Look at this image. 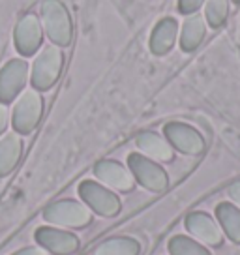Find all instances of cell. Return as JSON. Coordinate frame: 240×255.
Instances as JSON below:
<instances>
[{
  "mask_svg": "<svg viewBox=\"0 0 240 255\" xmlns=\"http://www.w3.org/2000/svg\"><path fill=\"white\" fill-rule=\"evenodd\" d=\"M36 240L43 250L56 255H70L79 248V240L75 235L56 227H40L36 231Z\"/></svg>",
  "mask_w": 240,
  "mask_h": 255,
  "instance_id": "obj_9",
  "label": "cell"
},
{
  "mask_svg": "<svg viewBox=\"0 0 240 255\" xmlns=\"http://www.w3.org/2000/svg\"><path fill=\"white\" fill-rule=\"evenodd\" d=\"M13 255H47V254L43 250H40V248H24V250H21V252H17Z\"/></svg>",
  "mask_w": 240,
  "mask_h": 255,
  "instance_id": "obj_22",
  "label": "cell"
},
{
  "mask_svg": "<svg viewBox=\"0 0 240 255\" xmlns=\"http://www.w3.org/2000/svg\"><path fill=\"white\" fill-rule=\"evenodd\" d=\"M64 56L58 45H45L36 56L32 66V87L36 90H49L62 72Z\"/></svg>",
  "mask_w": 240,
  "mask_h": 255,
  "instance_id": "obj_2",
  "label": "cell"
},
{
  "mask_svg": "<svg viewBox=\"0 0 240 255\" xmlns=\"http://www.w3.org/2000/svg\"><path fill=\"white\" fill-rule=\"evenodd\" d=\"M176 38V23L173 19H163L156 24L150 38V51L154 55H165L173 47Z\"/></svg>",
  "mask_w": 240,
  "mask_h": 255,
  "instance_id": "obj_15",
  "label": "cell"
},
{
  "mask_svg": "<svg viewBox=\"0 0 240 255\" xmlns=\"http://www.w3.org/2000/svg\"><path fill=\"white\" fill-rule=\"evenodd\" d=\"M41 24L45 28L49 40L55 45L68 47L72 43V17L60 0H43L41 2Z\"/></svg>",
  "mask_w": 240,
  "mask_h": 255,
  "instance_id": "obj_1",
  "label": "cell"
},
{
  "mask_svg": "<svg viewBox=\"0 0 240 255\" xmlns=\"http://www.w3.org/2000/svg\"><path fill=\"white\" fill-rule=\"evenodd\" d=\"M45 222L56 223V225H68V227H85L88 222H92L90 208L81 205L77 201H58L43 212Z\"/></svg>",
  "mask_w": 240,
  "mask_h": 255,
  "instance_id": "obj_4",
  "label": "cell"
},
{
  "mask_svg": "<svg viewBox=\"0 0 240 255\" xmlns=\"http://www.w3.org/2000/svg\"><path fill=\"white\" fill-rule=\"evenodd\" d=\"M216 216L220 223H222V227H224V231L227 233V237L235 242H239L240 244V210L237 207H233V205H220L216 208Z\"/></svg>",
  "mask_w": 240,
  "mask_h": 255,
  "instance_id": "obj_16",
  "label": "cell"
},
{
  "mask_svg": "<svg viewBox=\"0 0 240 255\" xmlns=\"http://www.w3.org/2000/svg\"><path fill=\"white\" fill-rule=\"evenodd\" d=\"M229 193H231L233 199H235V201H237V203L240 205V182L235 184V186L231 188V191H229Z\"/></svg>",
  "mask_w": 240,
  "mask_h": 255,
  "instance_id": "obj_23",
  "label": "cell"
},
{
  "mask_svg": "<svg viewBox=\"0 0 240 255\" xmlns=\"http://www.w3.org/2000/svg\"><path fill=\"white\" fill-rule=\"evenodd\" d=\"M94 173L102 182H105L107 186H111L119 191H129L135 184L131 171H128L124 165H120L119 161H113V159L100 161L94 167Z\"/></svg>",
  "mask_w": 240,
  "mask_h": 255,
  "instance_id": "obj_10",
  "label": "cell"
},
{
  "mask_svg": "<svg viewBox=\"0 0 240 255\" xmlns=\"http://www.w3.org/2000/svg\"><path fill=\"white\" fill-rule=\"evenodd\" d=\"M23 152V143L17 133H8L0 139V176L9 175L15 169Z\"/></svg>",
  "mask_w": 240,
  "mask_h": 255,
  "instance_id": "obj_13",
  "label": "cell"
},
{
  "mask_svg": "<svg viewBox=\"0 0 240 255\" xmlns=\"http://www.w3.org/2000/svg\"><path fill=\"white\" fill-rule=\"evenodd\" d=\"M186 227L195 239L207 242L210 246H218L222 242V233L216 222L205 212H192L186 218Z\"/></svg>",
  "mask_w": 240,
  "mask_h": 255,
  "instance_id": "obj_12",
  "label": "cell"
},
{
  "mask_svg": "<svg viewBox=\"0 0 240 255\" xmlns=\"http://www.w3.org/2000/svg\"><path fill=\"white\" fill-rule=\"evenodd\" d=\"M79 193L83 201L87 203L88 207L92 208L94 212L102 216H115L119 214L120 210V201L119 197L109 191L105 186L94 182V180H85L79 186Z\"/></svg>",
  "mask_w": 240,
  "mask_h": 255,
  "instance_id": "obj_6",
  "label": "cell"
},
{
  "mask_svg": "<svg viewBox=\"0 0 240 255\" xmlns=\"http://www.w3.org/2000/svg\"><path fill=\"white\" fill-rule=\"evenodd\" d=\"M128 165L131 175L137 178V182H141L146 190L152 191H163L167 188V175L165 171L154 163L150 158H146L143 154H129Z\"/></svg>",
  "mask_w": 240,
  "mask_h": 255,
  "instance_id": "obj_5",
  "label": "cell"
},
{
  "mask_svg": "<svg viewBox=\"0 0 240 255\" xmlns=\"http://www.w3.org/2000/svg\"><path fill=\"white\" fill-rule=\"evenodd\" d=\"M178 6H180V9H182V11H186V13H188V11H193V9L199 8L201 0H180V4H178Z\"/></svg>",
  "mask_w": 240,
  "mask_h": 255,
  "instance_id": "obj_20",
  "label": "cell"
},
{
  "mask_svg": "<svg viewBox=\"0 0 240 255\" xmlns=\"http://www.w3.org/2000/svg\"><path fill=\"white\" fill-rule=\"evenodd\" d=\"M137 146L146 154L150 156V159H158V161H167V159L173 158V150L169 143L160 137L154 131H144L137 137Z\"/></svg>",
  "mask_w": 240,
  "mask_h": 255,
  "instance_id": "obj_14",
  "label": "cell"
},
{
  "mask_svg": "<svg viewBox=\"0 0 240 255\" xmlns=\"http://www.w3.org/2000/svg\"><path fill=\"white\" fill-rule=\"evenodd\" d=\"M6 126H8V109L4 104H0V133L6 129Z\"/></svg>",
  "mask_w": 240,
  "mask_h": 255,
  "instance_id": "obj_21",
  "label": "cell"
},
{
  "mask_svg": "<svg viewBox=\"0 0 240 255\" xmlns=\"http://www.w3.org/2000/svg\"><path fill=\"white\" fill-rule=\"evenodd\" d=\"M169 252H171V255H210L199 242H195L190 237H182V235L171 239Z\"/></svg>",
  "mask_w": 240,
  "mask_h": 255,
  "instance_id": "obj_18",
  "label": "cell"
},
{
  "mask_svg": "<svg viewBox=\"0 0 240 255\" xmlns=\"http://www.w3.org/2000/svg\"><path fill=\"white\" fill-rule=\"evenodd\" d=\"M41 111H43V102L38 90H26L15 100L13 105V113H11V120H13V128L19 133H30L34 128L38 126L41 119Z\"/></svg>",
  "mask_w": 240,
  "mask_h": 255,
  "instance_id": "obj_3",
  "label": "cell"
},
{
  "mask_svg": "<svg viewBox=\"0 0 240 255\" xmlns=\"http://www.w3.org/2000/svg\"><path fill=\"white\" fill-rule=\"evenodd\" d=\"M203 32H205V28H203V23H201L199 17H188V21L184 23V30H182V40H180L182 47L186 51L197 47L201 38H203Z\"/></svg>",
  "mask_w": 240,
  "mask_h": 255,
  "instance_id": "obj_19",
  "label": "cell"
},
{
  "mask_svg": "<svg viewBox=\"0 0 240 255\" xmlns=\"http://www.w3.org/2000/svg\"><path fill=\"white\" fill-rule=\"evenodd\" d=\"M165 135L171 141L173 146H176L180 152L186 154H199L203 150V137L193 129V128L180 124V122H171L165 126Z\"/></svg>",
  "mask_w": 240,
  "mask_h": 255,
  "instance_id": "obj_11",
  "label": "cell"
},
{
  "mask_svg": "<svg viewBox=\"0 0 240 255\" xmlns=\"http://www.w3.org/2000/svg\"><path fill=\"white\" fill-rule=\"evenodd\" d=\"M28 79V64L23 58L9 60L0 70V104H9L15 100Z\"/></svg>",
  "mask_w": 240,
  "mask_h": 255,
  "instance_id": "obj_7",
  "label": "cell"
},
{
  "mask_svg": "<svg viewBox=\"0 0 240 255\" xmlns=\"http://www.w3.org/2000/svg\"><path fill=\"white\" fill-rule=\"evenodd\" d=\"M41 40H43V28H41L40 19L34 13H26L17 21L15 30H13V41L21 55H34L41 47Z\"/></svg>",
  "mask_w": 240,
  "mask_h": 255,
  "instance_id": "obj_8",
  "label": "cell"
},
{
  "mask_svg": "<svg viewBox=\"0 0 240 255\" xmlns=\"http://www.w3.org/2000/svg\"><path fill=\"white\" fill-rule=\"evenodd\" d=\"M139 244L133 239H111L102 242L94 255H137Z\"/></svg>",
  "mask_w": 240,
  "mask_h": 255,
  "instance_id": "obj_17",
  "label": "cell"
}]
</instances>
